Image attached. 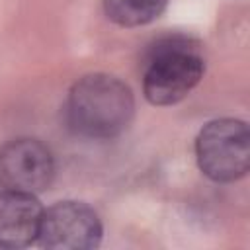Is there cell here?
Listing matches in <instances>:
<instances>
[{
  "label": "cell",
  "mask_w": 250,
  "mask_h": 250,
  "mask_svg": "<svg viewBox=\"0 0 250 250\" xmlns=\"http://www.w3.org/2000/svg\"><path fill=\"white\" fill-rule=\"evenodd\" d=\"M55 176L51 150L37 139H14L0 148L2 189L39 193Z\"/></svg>",
  "instance_id": "obj_5"
},
{
  "label": "cell",
  "mask_w": 250,
  "mask_h": 250,
  "mask_svg": "<svg viewBox=\"0 0 250 250\" xmlns=\"http://www.w3.org/2000/svg\"><path fill=\"white\" fill-rule=\"evenodd\" d=\"M199 170L213 182H234L250 168V133L240 119L209 121L195 139Z\"/></svg>",
  "instance_id": "obj_3"
},
{
  "label": "cell",
  "mask_w": 250,
  "mask_h": 250,
  "mask_svg": "<svg viewBox=\"0 0 250 250\" xmlns=\"http://www.w3.org/2000/svg\"><path fill=\"white\" fill-rule=\"evenodd\" d=\"M135 113L131 88L111 74H86L74 82L66 98V121L76 135L113 139L121 135Z\"/></svg>",
  "instance_id": "obj_1"
},
{
  "label": "cell",
  "mask_w": 250,
  "mask_h": 250,
  "mask_svg": "<svg viewBox=\"0 0 250 250\" xmlns=\"http://www.w3.org/2000/svg\"><path fill=\"white\" fill-rule=\"evenodd\" d=\"M203 57L186 37L160 39L150 51L145 68L143 90L152 105H172L184 100L201 80Z\"/></svg>",
  "instance_id": "obj_2"
},
{
  "label": "cell",
  "mask_w": 250,
  "mask_h": 250,
  "mask_svg": "<svg viewBox=\"0 0 250 250\" xmlns=\"http://www.w3.org/2000/svg\"><path fill=\"white\" fill-rule=\"evenodd\" d=\"M43 207L33 193L0 191V248H23L37 240Z\"/></svg>",
  "instance_id": "obj_6"
},
{
  "label": "cell",
  "mask_w": 250,
  "mask_h": 250,
  "mask_svg": "<svg viewBox=\"0 0 250 250\" xmlns=\"http://www.w3.org/2000/svg\"><path fill=\"white\" fill-rule=\"evenodd\" d=\"M168 0H104L105 14L111 21L123 27H137L156 20Z\"/></svg>",
  "instance_id": "obj_7"
},
{
  "label": "cell",
  "mask_w": 250,
  "mask_h": 250,
  "mask_svg": "<svg viewBox=\"0 0 250 250\" xmlns=\"http://www.w3.org/2000/svg\"><path fill=\"white\" fill-rule=\"evenodd\" d=\"M37 240L51 250H90L102 240V221L86 203L59 201L43 209Z\"/></svg>",
  "instance_id": "obj_4"
}]
</instances>
